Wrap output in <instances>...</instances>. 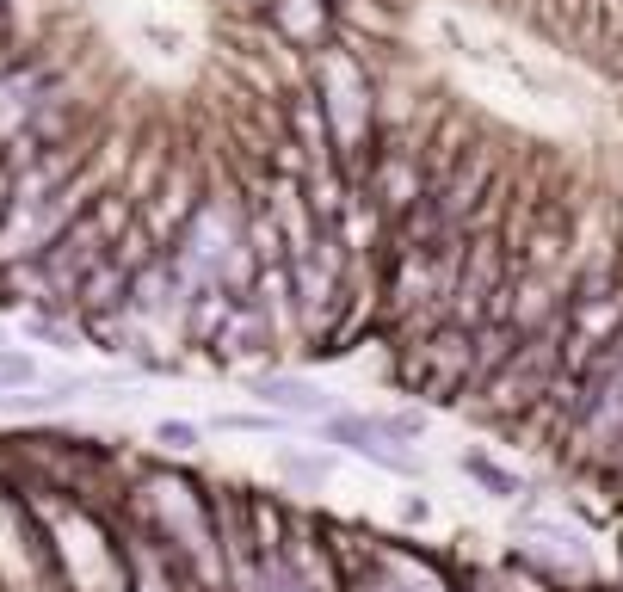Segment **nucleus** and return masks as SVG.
Instances as JSON below:
<instances>
[{
  "label": "nucleus",
  "mask_w": 623,
  "mask_h": 592,
  "mask_svg": "<svg viewBox=\"0 0 623 592\" xmlns=\"http://www.w3.org/2000/svg\"><path fill=\"white\" fill-rule=\"evenodd\" d=\"M260 25L272 31V44L297 50V56H315L340 37V19L327 0H266L260 7Z\"/></svg>",
  "instance_id": "f257e3e1"
},
{
  "label": "nucleus",
  "mask_w": 623,
  "mask_h": 592,
  "mask_svg": "<svg viewBox=\"0 0 623 592\" xmlns=\"http://www.w3.org/2000/svg\"><path fill=\"white\" fill-rule=\"evenodd\" d=\"M321 438L352 451V457H364V463H377V469H389V475H420V457L401 451V444L377 426V414H327Z\"/></svg>",
  "instance_id": "f03ea898"
},
{
  "label": "nucleus",
  "mask_w": 623,
  "mask_h": 592,
  "mask_svg": "<svg viewBox=\"0 0 623 592\" xmlns=\"http://www.w3.org/2000/svg\"><path fill=\"white\" fill-rule=\"evenodd\" d=\"M247 395H253V401H266L272 414H284V420L327 414V395H321L315 383H303V377H290V370H266V377H253Z\"/></svg>",
  "instance_id": "7ed1b4c3"
},
{
  "label": "nucleus",
  "mask_w": 623,
  "mask_h": 592,
  "mask_svg": "<svg viewBox=\"0 0 623 592\" xmlns=\"http://www.w3.org/2000/svg\"><path fill=\"white\" fill-rule=\"evenodd\" d=\"M38 377H44V364L31 358L25 346H0V395H25Z\"/></svg>",
  "instance_id": "20e7f679"
},
{
  "label": "nucleus",
  "mask_w": 623,
  "mask_h": 592,
  "mask_svg": "<svg viewBox=\"0 0 623 592\" xmlns=\"http://www.w3.org/2000/svg\"><path fill=\"white\" fill-rule=\"evenodd\" d=\"M463 475H475V481H482L488 494H500V500L519 494V475L500 469V463H494V457H482V451H463Z\"/></svg>",
  "instance_id": "39448f33"
},
{
  "label": "nucleus",
  "mask_w": 623,
  "mask_h": 592,
  "mask_svg": "<svg viewBox=\"0 0 623 592\" xmlns=\"http://www.w3.org/2000/svg\"><path fill=\"white\" fill-rule=\"evenodd\" d=\"M210 426H223V432H290L284 414H216Z\"/></svg>",
  "instance_id": "423d86ee"
},
{
  "label": "nucleus",
  "mask_w": 623,
  "mask_h": 592,
  "mask_svg": "<svg viewBox=\"0 0 623 592\" xmlns=\"http://www.w3.org/2000/svg\"><path fill=\"white\" fill-rule=\"evenodd\" d=\"M284 475H303V481H327V469H334V457H309V451H284L278 457Z\"/></svg>",
  "instance_id": "0eeeda50"
},
{
  "label": "nucleus",
  "mask_w": 623,
  "mask_h": 592,
  "mask_svg": "<svg viewBox=\"0 0 623 592\" xmlns=\"http://www.w3.org/2000/svg\"><path fill=\"white\" fill-rule=\"evenodd\" d=\"M377 426H383L395 444H408V438H420V432H426V414H414V407H401V414H377Z\"/></svg>",
  "instance_id": "6e6552de"
},
{
  "label": "nucleus",
  "mask_w": 623,
  "mask_h": 592,
  "mask_svg": "<svg viewBox=\"0 0 623 592\" xmlns=\"http://www.w3.org/2000/svg\"><path fill=\"white\" fill-rule=\"evenodd\" d=\"M155 438L167 444V451H192V444H198L204 432H198L192 420H161V426H155Z\"/></svg>",
  "instance_id": "1a4fd4ad"
},
{
  "label": "nucleus",
  "mask_w": 623,
  "mask_h": 592,
  "mask_svg": "<svg viewBox=\"0 0 623 592\" xmlns=\"http://www.w3.org/2000/svg\"><path fill=\"white\" fill-rule=\"evenodd\" d=\"M0 148H7V142H0Z\"/></svg>",
  "instance_id": "9d476101"
}]
</instances>
